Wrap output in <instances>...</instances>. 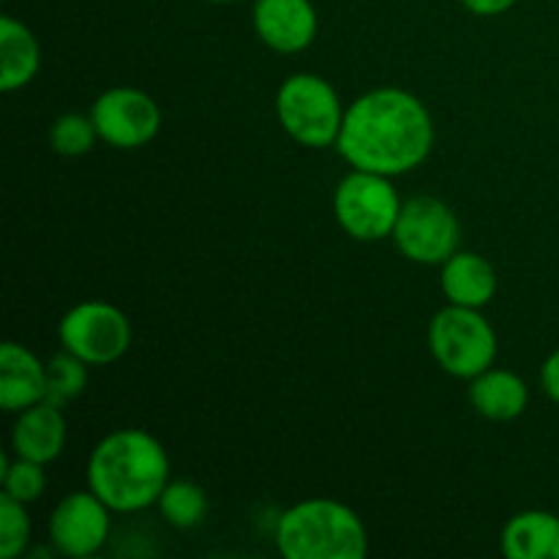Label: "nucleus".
Returning <instances> with one entry per match:
<instances>
[{
  "label": "nucleus",
  "mask_w": 559,
  "mask_h": 559,
  "mask_svg": "<svg viewBox=\"0 0 559 559\" xmlns=\"http://www.w3.org/2000/svg\"><path fill=\"white\" fill-rule=\"evenodd\" d=\"M435 120L418 96L402 87H377L349 104L336 151L353 169L399 178L429 158Z\"/></svg>",
  "instance_id": "nucleus-1"
},
{
  "label": "nucleus",
  "mask_w": 559,
  "mask_h": 559,
  "mask_svg": "<svg viewBox=\"0 0 559 559\" xmlns=\"http://www.w3.org/2000/svg\"><path fill=\"white\" fill-rule=\"evenodd\" d=\"M169 484V456L142 429H118L104 437L87 459V489L112 513H136L156 506Z\"/></svg>",
  "instance_id": "nucleus-2"
},
{
  "label": "nucleus",
  "mask_w": 559,
  "mask_h": 559,
  "mask_svg": "<svg viewBox=\"0 0 559 559\" xmlns=\"http://www.w3.org/2000/svg\"><path fill=\"white\" fill-rule=\"evenodd\" d=\"M276 546L287 559H364L369 535L353 508L317 497L278 516Z\"/></svg>",
  "instance_id": "nucleus-3"
},
{
  "label": "nucleus",
  "mask_w": 559,
  "mask_h": 559,
  "mask_svg": "<svg viewBox=\"0 0 559 559\" xmlns=\"http://www.w3.org/2000/svg\"><path fill=\"white\" fill-rule=\"evenodd\" d=\"M344 112L336 87L317 74H293L276 93V115L282 129L298 145L322 151L336 145Z\"/></svg>",
  "instance_id": "nucleus-4"
},
{
  "label": "nucleus",
  "mask_w": 559,
  "mask_h": 559,
  "mask_svg": "<svg viewBox=\"0 0 559 559\" xmlns=\"http://www.w3.org/2000/svg\"><path fill=\"white\" fill-rule=\"evenodd\" d=\"M429 349L442 371L475 380L497 358V333L480 309L448 304L429 322Z\"/></svg>",
  "instance_id": "nucleus-5"
},
{
  "label": "nucleus",
  "mask_w": 559,
  "mask_h": 559,
  "mask_svg": "<svg viewBox=\"0 0 559 559\" xmlns=\"http://www.w3.org/2000/svg\"><path fill=\"white\" fill-rule=\"evenodd\" d=\"M404 202L393 189L391 178L377 173L353 169L333 194V213L336 222L349 238L374 243V240L391 238L396 229L399 213Z\"/></svg>",
  "instance_id": "nucleus-6"
},
{
  "label": "nucleus",
  "mask_w": 559,
  "mask_h": 559,
  "mask_svg": "<svg viewBox=\"0 0 559 559\" xmlns=\"http://www.w3.org/2000/svg\"><path fill=\"white\" fill-rule=\"evenodd\" d=\"M60 347L87 366H109L131 347V322L118 306L87 300L63 314L58 325Z\"/></svg>",
  "instance_id": "nucleus-7"
},
{
  "label": "nucleus",
  "mask_w": 559,
  "mask_h": 559,
  "mask_svg": "<svg viewBox=\"0 0 559 559\" xmlns=\"http://www.w3.org/2000/svg\"><path fill=\"white\" fill-rule=\"evenodd\" d=\"M393 240L409 262L442 265L459 251L462 224L456 213L437 197H415L402 205Z\"/></svg>",
  "instance_id": "nucleus-8"
},
{
  "label": "nucleus",
  "mask_w": 559,
  "mask_h": 559,
  "mask_svg": "<svg viewBox=\"0 0 559 559\" xmlns=\"http://www.w3.org/2000/svg\"><path fill=\"white\" fill-rule=\"evenodd\" d=\"M91 118L96 123L98 140L118 151H134L156 140L162 129V109L136 87H109L93 102Z\"/></svg>",
  "instance_id": "nucleus-9"
},
{
  "label": "nucleus",
  "mask_w": 559,
  "mask_h": 559,
  "mask_svg": "<svg viewBox=\"0 0 559 559\" xmlns=\"http://www.w3.org/2000/svg\"><path fill=\"white\" fill-rule=\"evenodd\" d=\"M109 508L102 497L71 491L49 513V544L60 557H93L109 540Z\"/></svg>",
  "instance_id": "nucleus-10"
},
{
  "label": "nucleus",
  "mask_w": 559,
  "mask_h": 559,
  "mask_svg": "<svg viewBox=\"0 0 559 559\" xmlns=\"http://www.w3.org/2000/svg\"><path fill=\"white\" fill-rule=\"evenodd\" d=\"M251 22L260 41L282 55L304 52L320 31L311 0H257Z\"/></svg>",
  "instance_id": "nucleus-11"
},
{
  "label": "nucleus",
  "mask_w": 559,
  "mask_h": 559,
  "mask_svg": "<svg viewBox=\"0 0 559 559\" xmlns=\"http://www.w3.org/2000/svg\"><path fill=\"white\" fill-rule=\"evenodd\" d=\"M66 437H69V429H66L63 409L52 402H38L16 413L14 429H11V453L49 464L63 453Z\"/></svg>",
  "instance_id": "nucleus-12"
},
{
  "label": "nucleus",
  "mask_w": 559,
  "mask_h": 559,
  "mask_svg": "<svg viewBox=\"0 0 559 559\" xmlns=\"http://www.w3.org/2000/svg\"><path fill=\"white\" fill-rule=\"evenodd\" d=\"M38 402H47V366L27 347L3 342L0 347V407L22 413Z\"/></svg>",
  "instance_id": "nucleus-13"
},
{
  "label": "nucleus",
  "mask_w": 559,
  "mask_h": 559,
  "mask_svg": "<svg viewBox=\"0 0 559 559\" xmlns=\"http://www.w3.org/2000/svg\"><path fill=\"white\" fill-rule=\"evenodd\" d=\"M440 287L448 304L467 306V309H484L491 304L497 293V273L489 260L473 251H456L442 262Z\"/></svg>",
  "instance_id": "nucleus-14"
},
{
  "label": "nucleus",
  "mask_w": 559,
  "mask_h": 559,
  "mask_svg": "<svg viewBox=\"0 0 559 559\" xmlns=\"http://www.w3.org/2000/svg\"><path fill=\"white\" fill-rule=\"evenodd\" d=\"M41 69V47L25 22L5 14L0 20V91H22Z\"/></svg>",
  "instance_id": "nucleus-15"
},
{
  "label": "nucleus",
  "mask_w": 559,
  "mask_h": 559,
  "mask_svg": "<svg viewBox=\"0 0 559 559\" xmlns=\"http://www.w3.org/2000/svg\"><path fill=\"white\" fill-rule=\"evenodd\" d=\"M530 391L519 374L508 369H486L475 380H469V404L475 413L484 415L486 420H516L527 409Z\"/></svg>",
  "instance_id": "nucleus-16"
},
{
  "label": "nucleus",
  "mask_w": 559,
  "mask_h": 559,
  "mask_svg": "<svg viewBox=\"0 0 559 559\" xmlns=\"http://www.w3.org/2000/svg\"><path fill=\"white\" fill-rule=\"evenodd\" d=\"M508 559H559V516L549 511H522L502 530Z\"/></svg>",
  "instance_id": "nucleus-17"
},
{
  "label": "nucleus",
  "mask_w": 559,
  "mask_h": 559,
  "mask_svg": "<svg viewBox=\"0 0 559 559\" xmlns=\"http://www.w3.org/2000/svg\"><path fill=\"white\" fill-rule=\"evenodd\" d=\"M158 511H162L164 522L175 530H191L202 524L207 513V497L191 480H169L167 489L158 497Z\"/></svg>",
  "instance_id": "nucleus-18"
},
{
  "label": "nucleus",
  "mask_w": 559,
  "mask_h": 559,
  "mask_svg": "<svg viewBox=\"0 0 559 559\" xmlns=\"http://www.w3.org/2000/svg\"><path fill=\"white\" fill-rule=\"evenodd\" d=\"M87 385V364L80 360L76 355L71 353H60L55 355L52 360L47 364V402L58 404H69L71 399L80 396Z\"/></svg>",
  "instance_id": "nucleus-19"
},
{
  "label": "nucleus",
  "mask_w": 559,
  "mask_h": 559,
  "mask_svg": "<svg viewBox=\"0 0 559 559\" xmlns=\"http://www.w3.org/2000/svg\"><path fill=\"white\" fill-rule=\"evenodd\" d=\"M96 140V123H93V118L80 112L60 115L52 123V129H49V145H52L58 156H85V153L93 151Z\"/></svg>",
  "instance_id": "nucleus-20"
},
{
  "label": "nucleus",
  "mask_w": 559,
  "mask_h": 559,
  "mask_svg": "<svg viewBox=\"0 0 559 559\" xmlns=\"http://www.w3.org/2000/svg\"><path fill=\"white\" fill-rule=\"evenodd\" d=\"M47 464L31 462V459H9L3 456V467H0V484H3V495L14 497L20 502H36L47 489Z\"/></svg>",
  "instance_id": "nucleus-21"
},
{
  "label": "nucleus",
  "mask_w": 559,
  "mask_h": 559,
  "mask_svg": "<svg viewBox=\"0 0 559 559\" xmlns=\"http://www.w3.org/2000/svg\"><path fill=\"white\" fill-rule=\"evenodd\" d=\"M31 544V516L25 502L0 495V559H16Z\"/></svg>",
  "instance_id": "nucleus-22"
},
{
  "label": "nucleus",
  "mask_w": 559,
  "mask_h": 559,
  "mask_svg": "<svg viewBox=\"0 0 559 559\" xmlns=\"http://www.w3.org/2000/svg\"><path fill=\"white\" fill-rule=\"evenodd\" d=\"M540 385H544L546 396L555 404H559V349H555V353L546 358L544 369H540Z\"/></svg>",
  "instance_id": "nucleus-23"
},
{
  "label": "nucleus",
  "mask_w": 559,
  "mask_h": 559,
  "mask_svg": "<svg viewBox=\"0 0 559 559\" xmlns=\"http://www.w3.org/2000/svg\"><path fill=\"white\" fill-rule=\"evenodd\" d=\"M464 9L473 11L478 16H497V14H506L508 9L519 3V0H462Z\"/></svg>",
  "instance_id": "nucleus-24"
},
{
  "label": "nucleus",
  "mask_w": 559,
  "mask_h": 559,
  "mask_svg": "<svg viewBox=\"0 0 559 559\" xmlns=\"http://www.w3.org/2000/svg\"><path fill=\"white\" fill-rule=\"evenodd\" d=\"M205 3H233V0H205Z\"/></svg>",
  "instance_id": "nucleus-25"
}]
</instances>
